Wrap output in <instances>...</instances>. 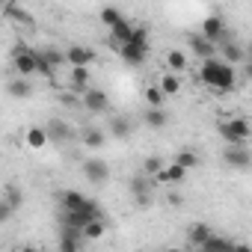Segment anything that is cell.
Segmentation results:
<instances>
[{
	"mask_svg": "<svg viewBox=\"0 0 252 252\" xmlns=\"http://www.w3.org/2000/svg\"><path fill=\"white\" fill-rule=\"evenodd\" d=\"M92 220H104L101 208H98L92 199H86V205H83L80 211H63V214H60V222H63L65 228H77V231H83V225L92 222Z\"/></svg>",
	"mask_w": 252,
	"mask_h": 252,
	"instance_id": "cell-3",
	"label": "cell"
},
{
	"mask_svg": "<svg viewBox=\"0 0 252 252\" xmlns=\"http://www.w3.org/2000/svg\"><path fill=\"white\" fill-rule=\"evenodd\" d=\"M199 77L208 83V86H214L217 92H231L234 89V68L231 65H225L222 60H205L202 63V68H199Z\"/></svg>",
	"mask_w": 252,
	"mask_h": 252,
	"instance_id": "cell-1",
	"label": "cell"
},
{
	"mask_svg": "<svg viewBox=\"0 0 252 252\" xmlns=\"http://www.w3.org/2000/svg\"><path fill=\"white\" fill-rule=\"evenodd\" d=\"M146 101H149V107H160V104H163L160 89H158V86H149V89H146Z\"/></svg>",
	"mask_w": 252,
	"mask_h": 252,
	"instance_id": "cell-36",
	"label": "cell"
},
{
	"mask_svg": "<svg viewBox=\"0 0 252 252\" xmlns=\"http://www.w3.org/2000/svg\"><path fill=\"white\" fill-rule=\"evenodd\" d=\"M222 160H225L231 169H246V166L252 163V158H249V152H246V149H231V146L222 152Z\"/></svg>",
	"mask_w": 252,
	"mask_h": 252,
	"instance_id": "cell-11",
	"label": "cell"
},
{
	"mask_svg": "<svg viewBox=\"0 0 252 252\" xmlns=\"http://www.w3.org/2000/svg\"><path fill=\"white\" fill-rule=\"evenodd\" d=\"M220 134L225 137V143L231 149H246V140H249V122L246 119H228L220 125Z\"/></svg>",
	"mask_w": 252,
	"mask_h": 252,
	"instance_id": "cell-4",
	"label": "cell"
},
{
	"mask_svg": "<svg viewBox=\"0 0 252 252\" xmlns=\"http://www.w3.org/2000/svg\"><path fill=\"white\" fill-rule=\"evenodd\" d=\"M27 146H30V149H45V146H48L45 128H30V131H27Z\"/></svg>",
	"mask_w": 252,
	"mask_h": 252,
	"instance_id": "cell-28",
	"label": "cell"
},
{
	"mask_svg": "<svg viewBox=\"0 0 252 252\" xmlns=\"http://www.w3.org/2000/svg\"><path fill=\"white\" fill-rule=\"evenodd\" d=\"M222 54H225V60H222V63H225V65H231V68H234V63H243V60H246V51H243L240 45H234V42H228V45L222 48Z\"/></svg>",
	"mask_w": 252,
	"mask_h": 252,
	"instance_id": "cell-23",
	"label": "cell"
},
{
	"mask_svg": "<svg viewBox=\"0 0 252 252\" xmlns=\"http://www.w3.org/2000/svg\"><path fill=\"white\" fill-rule=\"evenodd\" d=\"M45 134H48V143H51V140H54V143H63V140H68V125L60 122V119H51V125L45 128Z\"/></svg>",
	"mask_w": 252,
	"mask_h": 252,
	"instance_id": "cell-19",
	"label": "cell"
},
{
	"mask_svg": "<svg viewBox=\"0 0 252 252\" xmlns=\"http://www.w3.org/2000/svg\"><path fill=\"white\" fill-rule=\"evenodd\" d=\"M60 202H63V211H80V208L86 205V196H83L80 190H65V193L60 196Z\"/></svg>",
	"mask_w": 252,
	"mask_h": 252,
	"instance_id": "cell-17",
	"label": "cell"
},
{
	"mask_svg": "<svg viewBox=\"0 0 252 252\" xmlns=\"http://www.w3.org/2000/svg\"><path fill=\"white\" fill-rule=\"evenodd\" d=\"M184 175H187V172H184L181 166H175V163H169V166H166V163H163V166H160V172L155 175V181H158V184H181V181H184Z\"/></svg>",
	"mask_w": 252,
	"mask_h": 252,
	"instance_id": "cell-12",
	"label": "cell"
},
{
	"mask_svg": "<svg viewBox=\"0 0 252 252\" xmlns=\"http://www.w3.org/2000/svg\"><path fill=\"white\" fill-rule=\"evenodd\" d=\"M83 107H86L89 113H107V110H110V98H107V92H101V89H86V92H83Z\"/></svg>",
	"mask_w": 252,
	"mask_h": 252,
	"instance_id": "cell-8",
	"label": "cell"
},
{
	"mask_svg": "<svg viewBox=\"0 0 252 252\" xmlns=\"http://www.w3.org/2000/svg\"><path fill=\"white\" fill-rule=\"evenodd\" d=\"M160 166H163L160 158H146V163H143V175H146V178H155V175L160 172Z\"/></svg>",
	"mask_w": 252,
	"mask_h": 252,
	"instance_id": "cell-34",
	"label": "cell"
},
{
	"mask_svg": "<svg viewBox=\"0 0 252 252\" xmlns=\"http://www.w3.org/2000/svg\"><path fill=\"white\" fill-rule=\"evenodd\" d=\"M225 36V21L220 18V15H208L205 21H202V39L205 42H217V39H222Z\"/></svg>",
	"mask_w": 252,
	"mask_h": 252,
	"instance_id": "cell-9",
	"label": "cell"
},
{
	"mask_svg": "<svg viewBox=\"0 0 252 252\" xmlns=\"http://www.w3.org/2000/svg\"><path fill=\"white\" fill-rule=\"evenodd\" d=\"M21 252H42V249H36V246H24Z\"/></svg>",
	"mask_w": 252,
	"mask_h": 252,
	"instance_id": "cell-40",
	"label": "cell"
},
{
	"mask_svg": "<svg viewBox=\"0 0 252 252\" xmlns=\"http://www.w3.org/2000/svg\"><path fill=\"white\" fill-rule=\"evenodd\" d=\"M166 252H181V249H166Z\"/></svg>",
	"mask_w": 252,
	"mask_h": 252,
	"instance_id": "cell-41",
	"label": "cell"
},
{
	"mask_svg": "<svg viewBox=\"0 0 252 252\" xmlns=\"http://www.w3.org/2000/svg\"><path fill=\"white\" fill-rule=\"evenodd\" d=\"M149 48H152V45H149V33H146L143 27H137L134 36H131V42L122 45L119 54H122V60L128 63V65H143L146 57H149Z\"/></svg>",
	"mask_w": 252,
	"mask_h": 252,
	"instance_id": "cell-2",
	"label": "cell"
},
{
	"mask_svg": "<svg viewBox=\"0 0 252 252\" xmlns=\"http://www.w3.org/2000/svg\"><path fill=\"white\" fill-rule=\"evenodd\" d=\"M158 89H160V95H163V98H166V95H178V92H181V77H178V74H169V71H166V74L160 77Z\"/></svg>",
	"mask_w": 252,
	"mask_h": 252,
	"instance_id": "cell-21",
	"label": "cell"
},
{
	"mask_svg": "<svg viewBox=\"0 0 252 252\" xmlns=\"http://www.w3.org/2000/svg\"><path fill=\"white\" fill-rule=\"evenodd\" d=\"M12 65H15V74H18V77L36 74V48L15 45V51H12Z\"/></svg>",
	"mask_w": 252,
	"mask_h": 252,
	"instance_id": "cell-5",
	"label": "cell"
},
{
	"mask_svg": "<svg viewBox=\"0 0 252 252\" xmlns=\"http://www.w3.org/2000/svg\"><path fill=\"white\" fill-rule=\"evenodd\" d=\"M190 48L199 54V57H205V60H211V54H214V48H211V42H205L202 36H193L190 39Z\"/></svg>",
	"mask_w": 252,
	"mask_h": 252,
	"instance_id": "cell-33",
	"label": "cell"
},
{
	"mask_svg": "<svg viewBox=\"0 0 252 252\" xmlns=\"http://www.w3.org/2000/svg\"><path fill=\"white\" fill-rule=\"evenodd\" d=\"M146 125H149V128H163V125H166V113L160 107H149L146 110Z\"/></svg>",
	"mask_w": 252,
	"mask_h": 252,
	"instance_id": "cell-29",
	"label": "cell"
},
{
	"mask_svg": "<svg viewBox=\"0 0 252 252\" xmlns=\"http://www.w3.org/2000/svg\"><path fill=\"white\" fill-rule=\"evenodd\" d=\"M36 74H39V77H45V80H54V74H57V68L45 60V54H42V51H36Z\"/></svg>",
	"mask_w": 252,
	"mask_h": 252,
	"instance_id": "cell-25",
	"label": "cell"
},
{
	"mask_svg": "<svg viewBox=\"0 0 252 252\" xmlns=\"http://www.w3.org/2000/svg\"><path fill=\"white\" fill-rule=\"evenodd\" d=\"M80 246H83V234L77 228H65L63 225V231H60V252H80Z\"/></svg>",
	"mask_w": 252,
	"mask_h": 252,
	"instance_id": "cell-10",
	"label": "cell"
},
{
	"mask_svg": "<svg viewBox=\"0 0 252 252\" xmlns=\"http://www.w3.org/2000/svg\"><path fill=\"white\" fill-rule=\"evenodd\" d=\"M134 30H137V27H134V24H131L128 18H125L122 24H116V27H110V36H113V42H116V45L122 48V45H128V42H131V36H134Z\"/></svg>",
	"mask_w": 252,
	"mask_h": 252,
	"instance_id": "cell-13",
	"label": "cell"
},
{
	"mask_svg": "<svg viewBox=\"0 0 252 252\" xmlns=\"http://www.w3.org/2000/svg\"><path fill=\"white\" fill-rule=\"evenodd\" d=\"M42 54H45V60H48L54 68H60V65L65 63V54H60V51H54V48H42Z\"/></svg>",
	"mask_w": 252,
	"mask_h": 252,
	"instance_id": "cell-35",
	"label": "cell"
},
{
	"mask_svg": "<svg viewBox=\"0 0 252 252\" xmlns=\"http://www.w3.org/2000/svg\"><path fill=\"white\" fill-rule=\"evenodd\" d=\"M104 228H107V225H104V220H92V222H86V225H83V231H80V234H83V240H98V237H104Z\"/></svg>",
	"mask_w": 252,
	"mask_h": 252,
	"instance_id": "cell-27",
	"label": "cell"
},
{
	"mask_svg": "<svg viewBox=\"0 0 252 252\" xmlns=\"http://www.w3.org/2000/svg\"><path fill=\"white\" fill-rule=\"evenodd\" d=\"M101 21H104L107 27H116V24L125 21V15H122L119 9H113V6H104V9H101Z\"/></svg>",
	"mask_w": 252,
	"mask_h": 252,
	"instance_id": "cell-32",
	"label": "cell"
},
{
	"mask_svg": "<svg viewBox=\"0 0 252 252\" xmlns=\"http://www.w3.org/2000/svg\"><path fill=\"white\" fill-rule=\"evenodd\" d=\"M131 193L137 196L140 205H149V202H152V181H149V178H134V181H131Z\"/></svg>",
	"mask_w": 252,
	"mask_h": 252,
	"instance_id": "cell-14",
	"label": "cell"
},
{
	"mask_svg": "<svg viewBox=\"0 0 252 252\" xmlns=\"http://www.w3.org/2000/svg\"><path fill=\"white\" fill-rule=\"evenodd\" d=\"M6 89H9L12 98H30V95H33V83H30L27 77H12Z\"/></svg>",
	"mask_w": 252,
	"mask_h": 252,
	"instance_id": "cell-16",
	"label": "cell"
},
{
	"mask_svg": "<svg viewBox=\"0 0 252 252\" xmlns=\"http://www.w3.org/2000/svg\"><path fill=\"white\" fill-rule=\"evenodd\" d=\"M175 166H181L184 172H187V169H196V166H199V155H196V152H178Z\"/></svg>",
	"mask_w": 252,
	"mask_h": 252,
	"instance_id": "cell-31",
	"label": "cell"
},
{
	"mask_svg": "<svg viewBox=\"0 0 252 252\" xmlns=\"http://www.w3.org/2000/svg\"><path fill=\"white\" fill-rule=\"evenodd\" d=\"M83 175H86V181H92V184H104V181L110 178V166H107L101 158H89V160L83 163Z\"/></svg>",
	"mask_w": 252,
	"mask_h": 252,
	"instance_id": "cell-7",
	"label": "cell"
},
{
	"mask_svg": "<svg viewBox=\"0 0 252 252\" xmlns=\"http://www.w3.org/2000/svg\"><path fill=\"white\" fill-rule=\"evenodd\" d=\"M199 249H202V252H231V249H234V243H231L228 237H217V234H211Z\"/></svg>",
	"mask_w": 252,
	"mask_h": 252,
	"instance_id": "cell-18",
	"label": "cell"
},
{
	"mask_svg": "<svg viewBox=\"0 0 252 252\" xmlns=\"http://www.w3.org/2000/svg\"><path fill=\"white\" fill-rule=\"evenodd\" d=\"M231 252H252V249H249L246 243H234V249H231Z\"/></svg>",
	"mask_w": 252,
	"mask_h": 252,
	"instance_id": "cell-39",
	"label": "cell"
},
{
	"mask_svg": "<svg viewBox=\"0 0 252 252\" xmlns=\"http://www.w3.org/2000/svg\"><path fill=\"white\" fill-rule=\"evenodd\" d=\"M12 214H15V211H12V208H9V205L3 202V199H0V222H6V220H9Z\"/></svg>",
	"mask_w": 252,
	"mask_h": 252,
	"instance_id": "cell-37",
	"label": "cell"
},
{
	"mask_svg": "<svg viewBox=\"0 0 252 252\" xmlns=\"http://www.w3.org/2000/svg\"><path fill=\"white\" fill-rule=\"evenodd\" d=\"M6 12H9L12 18H21V21H30V18H27V15L21 12V6H6Z\"/></svg>",
	"mask_w": 252,
	"mask_h": 252,
	"instance_id": "cell-38",
	"label": "cell"
},
{
	"mask_svg": "<svg viewBox=\"0 0 252 252\" xmlns=\"http://www.w3.org/2000/svg\"><path fill=\"white\" fill-rule=\"evenodd\" d=\"M166 65H169V74H181V71L187 68V54H184L181 48L169 51V54H166Z\"/></svg>",
	"mask_w": 252,
	"mask_h": 252,
	"instance_id": "cell-20",
	"label": "cell"
},
{
	"mask_svg": "<svg viewBox=\"0 0 252 252\" xmlns=\"http://www.w3.org/2000/svg\"><path fill=\"white\" fill-rule=\"evenodd\" d=\"M110 137L128 140V137H131V122L125 119V116H113V119H110Z\"/></svg>",
	"mask_w": 252,
	"mask_h": 252,
	"instance_id": "cell-15",
	"label": "cell"
},
{
	"mask_svg": "<svg viewBox=\"0 0 252 252\" xmlns=\"http://www.w3.org/2000/svg\"><path fill=\"white\" fill-rule=\"evenodd\" d=\"M187 237H190V243H193V246H202V243L211 237V228H208L205 222H196V225H190Z\"/></svg>",
	"mask_w": 252,
	"mask_h": 252,
	"instance_id": "cell-24",
	"label": "cell"
},
{
	"mask_svg": "<svg viewBox=\"0 0 252 252\" xmlns=\"http://www.w3.org/2000/svg\"><path fill=\"white\" fill-rule=\"evenodd\" d=\"M71 86L86 92L89 89V68H71Z\"/></svg>",
	"mask_w": 252,
	"mask_h": 252,
	"instance_id": "cell-30",
	"label": "cell"
},
{
	"mask_svg": "<svg viewBox=\"0 0 252 252\" xmlns=\"http://www.w3.org/2000/svg\"><path fill=\"white\" fill-rule=\"evenodd\" d=\"M3 202H6L12 211H18V208L24 205V193H21V187H18V184H6V187H3Z\"/></svg>",
	"mask_w": 252,
	"mask_h": 252,
	"instance_id": "cell-22",
	"label": "cell"
},
{
	"mask_svg": "<svg viewBox=\"0 0 252 252\" xmlns=\"http://www.w3.org/2000/svg\"><path fill=\"white\" fill-rule=\"evenodd\" d=\"M83 143H86L89 149H101V146L107 143V134L98 131V128H86V131H83Z\"/></svg>",
	"mask_w": 252,
	"mask_h": 252,
	"instance_id": "cell-26",
	"label": "cell"
},
{
	"mask_svg": "<svg viewBox=\"0 0 252 252\" xmlns=\"http://www.w3.org/2000/svg\"><path fill=\"white\" fill-rule=\"evenodd\" d=\"M92 60H95V51H89V48H83V45H71V48L65 51V63H68L71 68H89Z\"/></svg>",
	"mask_w": 252,
	"mask_h": 252,
	"instance_id": "cell-6",
	"label": "cell"
}]
</instances>
